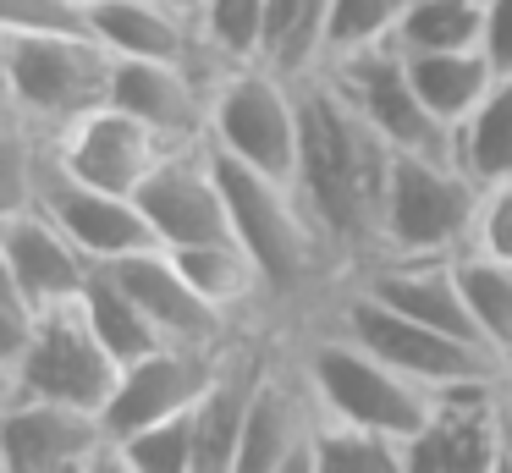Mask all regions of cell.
Masks as SVG:
<instances>
[{
  "instance_id": "obj_25",
  "label": "cell",
  "mask_w": 512,
  "mask_h": 473,
  "mask_svg": "<svg viewBox=\"0 0 512 473\" xmlns=\"http://www.w3.org/2000/svg\"><path fill=\"white\" fill-rule=\"evenodd\" d=\"M452 154L479 187L512 176V72H501L479 99V110L452 132Z\"/></svg>"
},
{
  "instance_id": "obj_11",
  "label": "cell",
  "mask_w": 512,
  "mask_h": 473,
  "mask_svg": "<svg viewBox=\"0 0 512 473\" xmlns=\"http://www.w3.org/2000/svg\"><path fill=\"white\" fill-rule=\"evenodd\" d=\"M34 209H45L94 264H116L127 253L160 248L155 226L144 220L133 193H111V187H94L83 176H72L67 165L56 160V138L45 149V165H39V187H34Z\"/></svg>"
},
{
  "instance_id": "obj_28",
  "label": "cell",
  "mask_w": 512,
  "mask_h": 473,
  "mask_svg": "<svg viewBox=\"0 0 512 473\" xmlns=\"http://www.w3.org/2000/svg\"><path fill=\"white\" fill-rule=\"evenodd\" d=\"M397 50H485V0H408Z\"/></svg>"
},
{
  "instance_id": "obj_4",
  "label": "cell",
  "mask_w": 512,
  "mask_h": 473,
  "mask_svg": "<svg viewBox=\"0 0 512 473\" xmlns=\"http://www.w3.org/2000/svg\"><path fill=\"white\" fill-rule=\"evenodd\" d=\"M298 363H303V374H309V391H314V402H320L325 418L397 435L402 446L430 424L435 402H441L435 391H424L419 380L391 369L386 358H375L364 341H353L336 325L314 330V336L303 341Z\"/></svg>"
},
{
  "instance_id": "obj_12",
  "label": "cell",
  "mask_w": 512,
  "mask_h": 473,
  "mask_svg": "<svg viewBox=\"0 0 512 473\" xmlns=\"http://www.w3.org/2000/svg\"><path fill=\"white\" fill-rule=\"evenodd\" d=\"M133 198H138V209H144V220L155 226V242L171 253L232 237V209H226L210 143L166 149V160L144 176V187H138Z\"/></svg>"
},
{
  "instance_id": "obj_15",
  "label": "cell",
  "mask_w": 512,
  "mask_h": 473,
  "mask_svg": "<svg viewBox=\"0 0 512 473\" xmlns=\"http://www.w3.org/2000/svg\"><path fill=\"white\" fill-rule=\"evenodd\" d=\"M116 281L144 303V314L155 319V330L171 341V347H226L232 341L237 319L226 308H215L199 286L188 281V270L177 264L171 248H144V253H127V259L111 264Z\"/></svg>"
},
{
  "instance_id": "obj_21",
  "label": "cell",
  "mask_w": 512,
  "mask_h": 473,
  "mask_svg": "<svg viewBox=\"0 0 512 473\" xmlns=\"http://www.w3.org/2000/svg\"><path fill=\"white\" fill-rule=\"evenodd\" d=\"M94 39L133 61H182L199 50V17L177 0H105L89 11Z\"/></svg>"
},
{
  "instance_id": "obj_27",
  "label": "cell",
  "mask_w": 512,
  "mask_h": 473,
  "mask_svg": "<svg viewBox=\"0 0 512 473\" xmlns=\"http://www.w3.org/2000/svg\"><path fill=\"white\" fill-rule=\"evenodd\" d=\"M457 270H463V292H468V308H474L479 341L512 374V264L468 248L457 253Z\"/></svg>"
},
{
  "instance_id": "obj_35",
  "label": "cell",
  "mask_w": 512,
  "mask_h": 473,
  "mask_svg": "<svg viewBox=\"0 0 512 473\" xmlns=\"http://www.w3.org/2000/svg\"><path fill=\"white\" fill-rule=\"evenodd\" d=\"M485 55L496 72H512V0H485Z\"/></svg>"
},
{
  "instance_id": "obj_24",
  "label": "cell",
  "mask_w": 512,
  "mask_h": 473,
  "mask_svg": "<svg viewBox=\"0 0 512 473\" xmlns=\"http://www.w3.org/2000/svg\"><path fill=\"white\" fill-rule=\"evenodd\" d=\"M78 308H83L89 330L105 341V352H111L122 369H127L133 358H144V352L166 347V336L155 330V319H149L144 303H138V297L127 292L122 281H116L111 264H94L89 286H83V297H78Z\"/></svg>"
},
{
  "instance_id": "obj_17",
  "label": "cell",
  "mask_w": 512,
  "mask_h": 473,
  "mask_svg": "<svg viewBox=\"0 0 512 473\" xmlns=\"http://www.w3.org/2000/svg\"><path fill=\"white\" fill-rule=\"evenodd\" d=\"M166 149L171 143L160 132H149L138 116H127L116 105H100L83 121H72L67 132H56V160L72 176L111 187V193H138L144 176L166 160Z\"/></svg>"
},
{
  "instance_id": "obj_31",
  "label": "cell",
  "mask_w": 512,
  "mask_h": 473,
  "mask_svg": "<svg viewBox=\"0 0 512 473\" xmlns=\"http://www.w3.org/2000/svg\"><path fill=\"white\" fill-rule=\"evenodd\" d=\"M402 11H408V0H331V61L391 44Z\"/></svg>"
},
{
  "instance_id": "obj_13",
  "label": "cell",
  "mask_w": 512,
  "mask_h": 473,
  "mask_svg": "<svg viewBox=\"0 0 512 473\" xmlns=\"http://www.w3.org/2000/svg\"><path fill=\"white\" fill-rule=\"evenodd\" d=\"M320 402L309 391L303 363H270L254 391L237 446V473H314V429H320Z\"/></svg>"
},
{
  "instance_id": "obj_7",
  "label": "cell",
  "mask_w": 512,
  "mask_h": 473,
  "mask_svg": "<svg viewBox=\"0 0 512 473\" xmlns=\"http://www.w3.org/2000/svg\"><path fill=\"white\" fill-rule=\"evenodd\" d=\"M298 138H303V94L276 66L243 61L210 94V138H204L210 149L292 182Z\"/></svg>"
},
{
  "instance_id": "obj_26",
  "label": "cell",
  "mask_w": 512,
  "mask_h": 473,
  "mask_svg": "<svg viewBox=\"0 0 512 473\" xmlns=\"http://www.w3.org/2000/svg\"><path fill=\"white\" fill-rule=\"evenodd\" d=\"M177 264L188 270V281L199 286L204 297H210L215 308H226V314H243V308L265 303L270 286H265V270L254 264V253L243 248L237 237H221V242H199V248H182Z\"/></svg>"
},
{
  "instance_id": "obj_23",
  "label": "cell",
  "mask_w": 512,
  "mask_h": 473,
  "mask_svg": "<svg viewBox=\"0 0 512 473\" xmlns=\"http://www.w3.org/2000/svg\"><path fill=\"white\" fill-rule=\"evenodd\" d=\"M265 66L281 77H314L331 66V0H265Z\"/></svg>"
},
{
  "instance_id": "obj_8",
  "label": "cell",
  "mask_w": 512,
  "mask_h": 473,
  "mask_svg": "<svg viewBox=\"0 0 512 473\" xmlns=\"http://www.w3.org/2000/svg\"><path fill=\"white\" fill-rule=\"evenodd\" d=\"M116 380H122V363L89 330L83 308L61 303V308H45L39 336L28 341L23 358L0 369V396H45V402H72V407H89V413H105Z\"/></svg>"
},
{
  "instance_id": "obj_20",
  "label": "cell",
  "mask_w": 512,
  "mask_h": 473,
  "mask_svg": "<svg viewBox=\"0 0 512 473\" xmlns=\"http://www.w3.org/2000/svg\"><path fill=\"white\" fill-rule=\"evenodd\" d=\"M270 358L254 347V341H226L221 363H215L210 391L193 407V446H199V473H237V446H243V424L248 407H254V391L265 380Z\"/></svg>"
},
{
  "instance_id": "obj_18",
  "label": "cell",
  "mask_w": 512,
  "mask_h": 473,
  "mask_svg": "<svg viewBox=\"0 0 512 473\" xmlns=\"http://www.w3.org/2000/svg\"><path fill=\"white\" fill-rule=\"evenodd\" d=\"M111 105L138 116L149 132H160L171 149L210 138V88L182 61H133V55H116Z\"/></svg>"
},
{
  "instance_id": "obj_32",
  "label": "cell",
  "mask_w": 512,
  "mask_h": 473,
  "mask_svg": "<svg viewBox=\"0 0 512 473\" xmlns=\"http://www.w3.org/2000/svg\"><path fill=\"white\" fill-rule=\"evenodd\" d=\"M193 17L226 61H259L265 55V0H199Z\"/></svg>"
},
{
  "instance_id": "obj_14",
  "label": "cell",
  "mask_w": 512,
  "mask_h": 473,
  "mask_svg": "<svg viewBox=\"0 0 512 473\" xmlns=\"http://www.w3.org/2000/svg\"><path fill=\"white\" fill-rule=\"evenodd\" d=\"M215 363H221V347H155L144 358H133L116 380L111 402H105V435L111 440H127L133 429L144 424H160V418H177V413H193L199 396L210 391L215 380Z\"/></svg>"
},
{
  "instance_id": "obj_33",
  "label": "cell",
  "mask_w": 512,
  "mask_h": 473,
  "mask_svg": "<svg viewBox=\"0 0 512 473\" xmlns=\"http://www.w3.org/2000/svg\"><path fill=\"white\" fill-rule=\"evenodd\" d=\"M6 33H94L89 6L78 0H0Z\"/></svg>"
},
{
  "instance_id": "obj_36",
  "label": "cell",
  "mask_w": 512,
  "mask_h": 473,
  "mask_svg": "<svg viewBox=\"0 0 512 473\" xmlns=\"http://www.w3.org/2000/svg\"><path fill=\"white\" fill-rule=\"evenodd\" d=\"M78 6H89V11H94V6H105V0H78Z\"/></svg>"
},
{
  "instance_id": "obj_30",
  "label": "cell",
  "mask_w": 512,
  "mask_h": 473,
  "mask_svg": "<svg viewBox=\"0 0 512 473\" xmlns=\"http://www.w3.org/2000/svg\"><path fill=\"white\" fill-rule=\"evenodd\" d=\"M122 473H199V446H193V413L160 418V424L133 429L116 440Z\"/></svg>"
},
{
  "instance_id": "obj_19",
  "label": "cell",
  "mask_w": 512,
  "mask_h": 473,
  "mask_svg": "<svg viewBox=\"0 0 512 473\" xmlns=\"http://www.w3.org/2000/svg\"><path fill=\"white\" fill-rule=\"evenodd\" d=\"M496 385H457L441 391L430 424L408 440V473H490L496 462Z\"/></svg>"
},
{
  "instance_id": "obj_9",
  "label": "cell",
  "mask_w": 512,
  "mask_h": 473,
  "mask_svg": "<svg viewBox=\"0 0 512 473\" xmlns=\"http://www.w3.org/2000/svg\"><path fill=\"white\" fill-rule=\"evenodd\" d=\"M0 468L6 473H122L105 418L45 396H0Z\"/></svg>"
},
{
  "instance_id": "obj_16",
  "label": "cell",
  "mask_w": 512,
  "mask_h": 473,
  "mask_svg": "<svg viewBox=\"0 0 512 473\" xmlns=\"http://www.w3.org/2000/svg\"><path fill=\"white\" fill-rule=\"evenodd\" d=\"M94 275V259L45 215V209H12L0 215V281L28 292L39 308L78 303Z\"/></svg>"
},
{
  "instance_id": "obj_34",
  "label": "cell",
  "mask_w": 512,
  "mask_h": 473,
  "mask_svg": "<svg viewBox=\"0 0 512 473\" xmlns=\"http://www.w3.org/2000/svg\"><path fill=\"white\" fill-rule=\"evenodd\" d=\"M474 253L512 264V176L507 182H490L479 198V226H474Z\"/></svg>"
},
{
  "instance_id": "obj_5",
  "label": "cell",
  "mask_w": 512,
  "mask_h": 473,
  "mask_svg": "<svg viewBox=\"0 0 512 473\" xmlns=\"http://www.w3.org/2000/svg\"><path fill=\"white\" fill-rule=\"evenodd\" d=\"M325 325L347 330V336L364 341L375 358H386L391 369H402L408 380H419L424 391H435V396L457 391V385H479V380H501V374H507L496 358H490V347L463 341V336H452V330H435V325H424V319L397 314L391 303L369 297L364 286H353V281L331 297Z\"/></svg>"
},
{
  "instance_id": "obj_37",
  "label": "cell",
  "mask_w": 512,
  "mask_h": 473,
  "mask_svg": "<svg viewBox=\"0 0 512 473\" xmlns=\"http://www.w3.org/2000/svg\"><path fill=\"white\" fill-rule=\"evenodd\" d=\"M177 6H188V11H199V0H177Z\"/></svg>"
},
{
  "instance_id": "obj_3",
  "label": "cell",
  "mask_w": 512,
  "mask_h": 473,
  "mask_svg": "<svg viewBox=\"0 0 512 473\" xmlns=\"http://www.w3.org/2000/svg\"><path fill=\"white\" fill-rule=\"evenodd\" d=\"M116 55L94 33H6L0 28V72L6 110L34 121L39 132H67L89 110L111 105Z\"/></svg>"
},
{
  "instance_id": "obj_6",
  "label": "cell",
  "mask_w": 512,
  "mask_h": 473,
  "mask_svg": "<svg viewBox=\"0 0 512 473\" xmlns=\"http://www.w3.org/2000/svg\"><path fill=\"white\" fill-rule=\"evenodd\" d=\"M485 187L452 154H391L380 253H468Z\"/></svg>"
},
{
  "instance_id": "obj_10",
  "label": "cell",
  "mask_w": 512,
  "mask_h": 473,
  "mask_svg": "<svg viewBox=\"0 0 512 473\" xmlns=\"http://www.w3.org/2000/svg\"><path fill=\"white\" fill-rule=\"evenodd\" d=\"M325 77L353 99V110L375 127V138L386 143L391 154H452V132L435 121V110L424 105V94L413 88L408 55H402L397 44H380V50H358V55H347V61H331Z\"/></svg>"
},
{
  "instance_id": "obj_2",
  "label": "cell",
  "mask_w": 512,
  "mask_h": 473,
  "mask_svg": "<svg viewBox=\"0 0 512 473\" xmlns=\"http://www.w3.org/2000/svg\"><path fill=\"white\" fill-rule=\"evenodd\" d=\"M210 160H215V176H221L226 209H232V237L243 242V248L254 253V264L265 270L270 303L314 292L331 270H342L287 176L243 165L221 149H210Z\"/></svg>"
},
{
  "instance_id": "obj_22",
  "label": "cell",
  "mask_w": 512,
  "mask_h": 473,
  "mask_svg": "<svg viewBox=\"0 0 512 473\" xmlns=\"http://www.w3.org/2000/svg\"><path fill=\"white\" fill-rule=\"evenodd\" d=\"M408 55L413 88L424 94V105L435 110L446 132H457L468 116L479 110V99L496 83V66H490L485 50H402Z\"/></svg>"
},
{
  "instance_id": "obj_29",
  "label": "cell",
  "mask_w": 512,
  "mask_h": 473,
  "mask_svg": "<svg viewBox=\"0 0 512 473\" xmlns=\"http://www.w3.org/2000/svg\"><path fill=\"white\" fill-rule=\"evenodd\" d=\"M314 473H408V446L364 424L320 418L314 429Z\"/></svg>"
},
{
  "instance_id": "obj_1",
  "label": "cell",
  "mask_w": 512,
  "mask_h": 473,
  "mask_svg": "<svg viewBox=\"0 0 512 473\" xmlns=\"http://www.w3.org/2000/svg\"><path fill=\"white\" fill-rule=\"evenodd\" d=\"M298 94H303V138H298L292 187H298L309 220L320 226L325 248L336 253V264L347 275L380 253L391 149L375 138V127L358 116L353 99L325 72L298 77Z\"/></svg>"
}]
</instances>
